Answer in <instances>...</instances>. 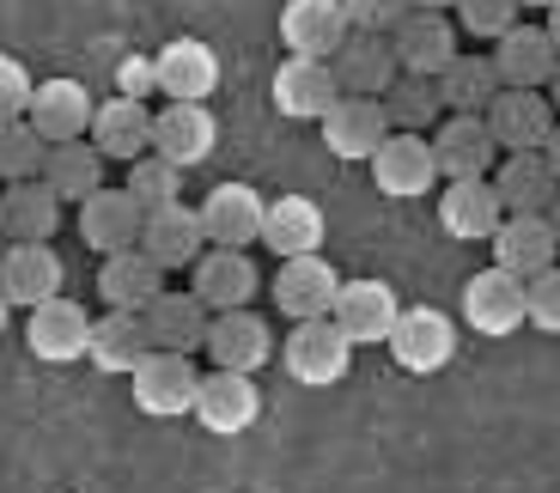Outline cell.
Returning <instances> with one entry per match:
<instances>
[{"instance_id": "cell-1", "label": "cell", "mask_w": 560, "mask_h": 493, "mask_svg": "<svg viewBox=\"0 0 560 493\" xmlns=\"http://www.w3.org/2000/svg\"><path fill=\"white\" fill-rule=\"evenodd\" d=\"M135 409L153 414V421H177V414H196V390H201V372L189 353L177 348H153L135 372Z\"/></svg>"}, {"instance_id": "cell-2", "label": "cell", "mask_w": 560, "mask_h": 493, "mask_svg": "<svg viewBox=\"0 0 560 493\" xmlns=\"http://www.w3.org/2000/svg\"><path fill=\"white\" fill-rule=\"evenodd\" d=\"M293 384H311V390H329V384L348 378V360H353V341L341 336L336 317H299L287 348H280Z\"/></svg>"}, {"instance_id": "cell-3", "label": "cell", "mask_w": 560, "mask_h": 493, "mask_svg": "<svg viewBox=\"0 0 560 493\" xmlns=\"http://www.w3.org/2000/svg\"><path fill=\"white\" fill-rule=\"evenodd\" d=\"M390 360L415 378H433V372L451 366V353H457V324H451L439 305H408L396 310V329H390Z\"/></svg>"}, {"instance_id": "cell-4", "label": "cell", "mask_w": 560, "mask_h": 493, "mask_svg": "<svg viewBox=\"0 0 560 493\" xmlns=\"http://www.w3.org/2000/svg\"><path fill=\"white\" fill-rule=\"evenodd\" d=\"M463 324L476 329V336H518L524 324H530V305H524V281L512 274V268H481V274H469L463 281Z\"/></svg>"}, {"instance_id": "cell-5", "label": "cell", "mask_w": 560, "mask_h": 493, "mask_svg": "<svg viewBox=\"0 0 560 493\" xmlns=\"http://www.w3.org/2000/svg\"><path fill=\"white\" fill-rule=\"evenodd\" d=\"M365 165H372L378 196H390V201H415V196H427V189L439 184L433 141H420L415 128H390V134L378 141V153L365 159Z\"/></svg>"}, {"instance_id": "cell-6", "label": "cell", "mask_w": 560, "mask_h": 493, "mask_svg": "<svg viewBox=\"0 0 560 493\" xmlns=\"http://www.w3.org/2000/svg\"><path fill=\"white\" fill-rule=\"evenodd\" d=\"M25 348L37 353L43 366H73V360H85V348H92V317H85V305L68 293L31 305Z\"/></svg>"}, {"instance_id": "cell-7", "label": "cell", "mask_w": 560, "mask_h": 493, "mask_svg": "<svg viewBox=\"0 0 560 493\" xmlns=\"http://www.w3.org/2000/svg\"><path fill=\"white\" fill-rule=\"evenodd\" d=\"M555 122H560L555 104L536 85H500L488 104V128H493V141H500V153H536L555 134Z\"/></svg>"}, {"instance_id": "cell-8", "label": "cell", "mask_w": 560, "mask_h": 493, "mask_svg": "<svg viewBox=\"0 0 560 493\" xmlns=\"http://www.w3.org/2000/svg\"><path fill=\"white\" fill-rule=\"evenodd\" d=\"M220 146V122H213L208 98H165V110H153V153H165L171 165H201Z\"/></svg>"}, {"instance_id": "cell-9", "label": "cell", "mask_w": 560, "mask_h": 493, "mask_svg": "<svg viewBox=\"0 0 560 493\" xmlns=\"http://www.w3.org/2000/svg\"><path fill=\"white\" fill-rule=\"evenodd\" d=\"M256 414H262V390H256V372H232V366H213L196 390V421L208 433L232 438V433H250Z\"/></svg>"}, {"instance_id": "cell-10", "label": "cell", "mask_w": 560, "mask_h": 493, "mask_svg": "<svg viewBox=\"0 0 560 493\" xmlns=\"http://www.w3.org/2000/svg\"><path fill=\"white\" fill-rule=\"evenodd\" d=\"M329 68H336V85H341V92L384 98V92H390V80L402 73V61H396L390 31H348V37H341V49L329 56Z\"/></svg>"}, {"instance_id": "cell-11", "label": "cell", "mask_w": 560, "mask_h": 493, "mask_svg": "<svg viewBox=\"0 0 560 493\" xmlns=\"http://www.w3.org/2000/svg\"><path fill=\"white\" fill-rule=\"evenodd\" d=\"M505 220V201L493 189V177H451L439 189V226L457 244H488Z\"/></svg>"}, {"instance_id": "cell-12", "label": "cell", "mask_w": 560, "mask_h": 493, "mask_svg": "<svg viewBox=\"0 0 560 493\" xmlns=\"http://www.w3.org/2000/svg\"><path fill=\"white\" fill-rule=\"evenodd\" d=\"M390 134V116H384V98H360V92H341L329 110H323V146L348 165L378 153V141Z\"/></svg>"}, {"instance_id": "cell-13", "label": "cell", "mask_w": 560, "mask_h": 493, "mask_svg": "<svg viewBox=\"0 0 560 493\" xmlns=\"http://www.w3.org/2000/svg\"><path fill=\"white\" fill-rule=\"evenodd\" d=\"M140 250L153 256L159 268H196V256L208 250V232H201V213L189 201H165V208H147L140 220Z\"/></svg>"}, {"instance_id": "cell-14", "label": "cell", "mask_w": 560, "mask_h": 493, "mask_svg": "<svg viewBox=\"0 0 560 493\" xmlns=\"http://www.w3.org/2000/svg\"><path fill=\"white\" fill-rule=\"evenodd\" d=\"M336 293H341V274L323 262V250H305V256H280V274H275V305L287 317H329L336 310Z\"/></svg>"}, {"instance_id": "cell-15", "label": "cell", "mask_w": 560, "mask_h": 493, "mask_svg": "<svg viewBox=\"0 0 560 493\" xmlns=\"http://www.w3.org/2000/svg\"><path fill=\"white\" fill-rule=\"evenodd\" d=\"M341 98L336 68L323 56H287L275 68V110L293 116V122H323V110Z\"/></svg>"}, {"instance_id": "cell-16", "label": "cell", "mask_w": 560, "mask_h": 493, "mask_svg": "<svg viewBox=\"0 0 560 493\" xmlns=\"http://www.w3.org/2000/svg\"><path fill=\"white\" fill-rule=\"evenodd\" d=\"M433 159H439V177H488L493 159H500V141H493L488 116H469V110H451L433 134Z\"/></svg>"}, {"instance_id": "cell-17", "label": "cell", "mask_w": 560, "mask_h": 493, "mask_svg": "<svg viewBox=\"0 0 560 493\" xmlns=\"http://www.w3.org/2000/svg\"><path fill=\"white\" fill-rule=\"evenodd\" d=\"M61 208L68 201L43 177H19V184H0V238L7 244H37V238H56L61 226Z\"/></svg>"}, {"instance_id": "cell-18", "label": "cell", "mask_w": 560, "mask_h": 493, "mask_svg": "<svg viewBox=\"0 0 560 493\" xmlns=\"http://www.w3.org/2000/svg\"><path fill=\"white\" fill-rule=\"evenodd\" d=\"M201 232H208V244H232V250H250V244H262V213L268 201L256 196L250 184H220L208 189V201H201Z\"/></svg>"}, {"instance_id": "cell-19", "label": "cell", "mask_w": 560, "mask_h": 493, "mask_svg": "<svg viewBox=\"0 0 560 493\" xmlns=\"http://www.w3.org/2000/svg\"><path fill=\"white\" fill-rule=\"evenodd\" d=\"M348 7L341 0H287L280 7V43L287 56H336L341 37H348Z\"/></svg>"}, {"instance_id": "cell-20", "label": "cell", "mask_w": 560, "mask_h": 493, "mask_svg": "<svg viewBox=\"0 0 560 493\" xmlns=\"http://www.w3.org/2000/svg\"><path fill=\"white\" fill-rule=\"evenodd\" d=\"M256 286H262L256 262H250L244 250H232V244H213V250L196 256V286H189V293H196L208 310H238V305H250Z\"/></svg>"}, {"instance_id": "cell-21", "label": "cell", "mask_w": 560, "mask_h": 493, "mask_svg": "<svg viewBox=\"0 0 560 493\" xmlns=\"http://www.w3.org/2000/svg\"><path fill=\"white\" fill-rule=\"evenodd\" d=\"M493 68H500L505 85H536L548 92V80L560 73V49L548 37V25H512L505 37H493Z\"/></svg>"}, {"instance_id": "cell-22", "label": "cell", "mask_w": 560, "mask_h": 493, "mask_svg": "<svg viewBox=\"0 0 560 493\" xmlns=\"http://www.w3.org/2000/svg\"><path fill=\"white\" fill-rule=\"evenodd\" d=\"M201 348L213 353V366L262 372V366H268V353H275V336H268V324L256 317L250 305H238V310H213L208 341H201Z\"/></svg>"}, {"instance_id": "cell-23", "label": "cell", "mask_w": 560, "mask_h": 493, "mask_svg": "<svg viewBox=\"0 0 560 493\" xmlns=\"http://www.w3.org/2000/svg\"><path fill=\"white\" fill-rule=\"evenodd\" d=\"M140 220H147V208L128 196V184H122V189H104V184H98L92 196L80 201V238L92 244L98 256L140 244Z\"/></svg>"}, {"instance_id": "cell-24", "label": "cell", "mask_w": 560, "mask_h": 493, "mask_svg": "<svg viewBox=\"0 0 560 493\" xmlns=\"http://www.w3.org/2000/svg\"><path fill=\"white\" fill-rule=\"evenodd\" d=\"M488 244H493V262L512 268L518 281L555 268V256H560V238H555V226H548V213H505Z\"/></svg>"}, {"instance_id": "cell-25", "label": "cell", "mask_w": 560, "mask_h": 493, "mask_svg": "<svg viewBox=\"0 0 560 493\" xmlns=\"http://www.w3.org/2000/svg\"><path fill=\"white\" fill-rule=\"evenodd\" d=\"M61 281H68V268H61V256L49 250V238L37 244H7L0 250V286H7V298L13 305H43V298H56Z\"/></svg>"}, {"instance_id": "cell-26", "label": "cell", "mask_w": 560, "mask_h": 493, "mask_svg": "<svg viewBox=\"0 0 560 493\" xmlns=\"http://www.w3.org/2000/svg\"><path fill=\"white\" fill-rule=\"evenodd\" d=\"M396 293L384 281H341V293H336V317L341 324V336L353 341V348H372V341H390V329H396Z\"/></svg>"}, {"instance_id": "cell-27", "label": "cell", "mask_w": 560, "mask_h": 493, "mask_svg": "<svg viewBox=\"0 0 560 493\" xmlns=\"http://www.w3.org/2000/svg\"><path fill=\"white\" fill-rule=\"evenodd\" d=\"M92 146H98L104 159H140L153 153V110H147V98H128V92H116L110 104H98L92 110Z\"/></svg>"}, {"instance_id": "cell-28", "label": "cell", "mask_w": 560, "mask_h": 493, "mask_svg": "<svg viewBox=\"0 0 560 493\" xmlns=\"http://www.w3.org/2000/svg\"><path fill=\"white\" fill-rule=\"evenodd\" d=\"M396 43V61H402L408 73H445V61L457 56V31H451L445 13H433V7H408V19L390 31Z\"/></svg>"}, {"instance_id": "cell-29", "label": "cell", "mask_w": 560, "mask_h": 493, "mask_svg": "<svg viewBox=\"0 0 560 493\" xmlns=\"http://www.w3.org/2000/svg\"><path fill=\"white\" fill-rule=\"evenodd\" d=\"M153 353V336H147V317L140 310H104L98 324H92V348H85V360L98 372H110V378H128V372L140 366Z\"/></svg>"}, {"instance_id": "cell-30", "label": "cell", "mask_w": 560, "mask_h": 493, "mask_svg": "<svg viewBox=\"0 0 560 493\" xmlns=\"http://www.w3.org/2000/svg\"><path fill=\"white\" fill-rule=\"evenodd\" d=\"M98 293H104V305H116V310H147L159 293H165V268L140 250V244L110 250L104 268H98Z\"/></svg>"}, {"instance_id": "cell-31", "label": "cell", "mask_w": 560, "mask_h": 493, "mask_svg": "<svg viewBox=\"0 0 560 493\" xmlns=\"http://www.w3.org/2000/svg\"><path fill=\"white\" fill-rule=\"evenodd\" d=\"M92 92H85L80 80H43L37 92H31V128H37L43 141H80L85 128H92Z\"/></svg>"}, {"instance_id": "cell-32", "label": "cell", "mask_w": 560, "mask_h": 493, "mask_svg": "<svg viewBox=\"0 0 560 493\" xmlns=\"http://www.w3.org/2000/svg\"><path fill=\"white\" fill-rule=\"evenodd\" d=\"M153 68H159V92L165 98H213V85H220V56L196 37L165 43L153 56Z\"/></svg>"}, {"instance_id": "cell-33", "label": "cell", "mask_w": 560, "mask_h": 493, "mask_svg": "<svg viewBox=\"0 0 560 493\" xmlns=\"http://www.w3.org/2000/svg\"><path fill=\"white\" fill-rule=\"evenodd\" d=\"M140 317H147L153 348H177V353H196L201 341H208V324H213V310L201 305L196 293H171V286L140 310Z\"/></svg>"}, {"instance_id": "cell-34", "label": "cell", "mask_w": 560, "mask_h": 493, "mask_svg": "<svg viewBox=\"0 0 560 493\" xmlns=\"http://www.w3.org/2000/svg\"><path fill=\"white\" fill-rule=\"evenodd\" d=\"M493 189H500L505 213H548L560 177L548 171L542 146H536V153H505V165L493 171Z\"/></svg>"}, {"instance_id": "cell-35", "label": "cell", "mask_w": 560, "mask_h": 493, "mask_svg": "<svg viewBox=\"0 0 560 493\" xmlns=\"http://www.w3.org/2000/svg\"><path fill=\"white\" fill-rule=\"evenodd\" d=\"M262 244L275 256H305V250H323V208L311 196H280L268 201L262 213Z\"/></svg>"}, {"instance_id": "cell-36", "label": "cell", "mask_w": 560, "mask_h": 493, "mask_svg": "<svg viewBox=\"0 0 560 493\" xmlns=\"http://www.w3.org/2000/svg\"><path fill=\"white\" fill-rule=\"evenodd\" d=\"M104 165H110V159L92 146V134H80V141H49V159H43V184L56 189L61 201H85L92 189L104 184Z\"/></svg>"}, {"instance_id": "cell-37", "label": "cell", "mask_w": 560, "mask_h": 493, "mask_svg": "<svg viewBox=\"0 0 560 493\" xmlns=\"http://www.w3.org/2000/svg\"><path fill=\"white\" fill-rule=\"evenodd\" d=\"M500 68H493V56H451L445 73H439V98H445V110H469V116H488L493 92H500Z\"/></svg>"}, {"instance_id": "cell-38", "label": "cell", "mask_w": 560, "mask_h": 493, "mask_svg": "<svg viewBox=\"0 0 560 493\" xmlns=\"http://www.w3.org/2000/svg\"><path fill=\"white\" fill-rule=\"evenodd\" d=\"M439 110H445V98H439V80L433 73H396L390 92H384V116H390V128H415V134H427V128L439 122Z\"/></svg>"}, {"instance_id": "cell-39", "label": "cell", "mask_w": 560, "mask_h": 493, "mask_svg": "<svg viewBox=\"0 0 560 493\" xmlns=\"http://www.w3.org/2000/svg\"><path fill=\"white\" fill-rule=\"evenodd\" d=\"M43 159H49V141L31 128V116H7L0 122V184L43 177Z\"/></svg>"}, {"instance_id": "cell-40", "label": "cell", "mask_w": 560, "mask_h": 493, "mask_svg": "<svg viewBox=\"0 0 560 493\" xmlns=\"http://www.w3.org/2000/svg\"><path fill=\"white\" fill-rule=\"evenodd\" d=\"M128 196L140 208H165V201L183 196V165H171L165 153H140L128 159Z\"/></svg>"}, {"instance_id": "cell-41", "label": "cell", "mask_w": 560, "mask_h": 493, "mask_svg": "<svg viewBox=\"0 0 560 493\" xmlns=\"http://www.w3.org/2000/svg\"><path fill=\"white\" fill-rule=\"evenodd\" d=\"M518 13H524V0H457L463 31H469V37H481V43L505 37V31L518 25Z\"/></svg>"}, {"instance_id": "cell-42", "label": "cell", "mask_w": 560, "mask_h": 493, "mask_svg": "<svg viewBox=\"0 0 560 493\" xmlns=\"http://www.w3.org/2000/svg\"><path fill=\"white\" fill-rule=\"evenodd\" d=\"M524 305H530V324L542 336H560V262L524 281Z\"/></svg>"}, {"instance_id": "cell-43", "label": "cell", "mask_w": 560, "mask_h": 493, "mask_svg": "<svg viewBox=\"0 0 560 493\" xmlns=\"http://www.w3.org/2000/svg\"><path fill=\"white\" fill-rule=\"evenodd\" d=\"M31 92H37V80H31L25 61L0 56V122H7V116H25L31 110Z\"/></svg>"}, {"instance_id": "cell-44", "label": "cell", "mask_w": 560, "mask_h": 493, "mask_svg": "<svg viewBox=\"0 0 560 493\" xmlns=\"http://www.w3.org/2000/svg\"><path fill=\"white\" fill-rule=\"evenodd\" d=\"M341 7H348V25L353 31H396L415 0H341Z\"/></svg>"}, {"instance_id": "cell-45", "label": "cell", "mask_w": 560, "mask_h": 493, "mask_svg": "<svg viewBox=\"0 0 560 493\" xmlns=\"http://www.w3.org/2000/svg\"><path fill=\"white\" fill-rule=\"evenodd\" d=\"M116 92H128V98H147V92H159L153 56H122V68H116Z\"/></svg>"}, {"instance_id": "cell-46", "label": "cell", "mask_w": 560, "mask_h": 493, "mask_svg": "<svg viewBox=\"0 0 560 493\" xmlns=\"http://www.w3.org/2000/svg\"><path fill=\"white\" fill-rule=\"evenodd\" d=\"M542 159H548V171H555V177H560V122H555V134H548V141H542Z\"/></svg>"}, {"instance_id": "cell-47", "label": "cell", "mask_w": 560, "mask_h": 493, "mask_svg": "<svg viewBox=\"0 0 560 493\" xmlns=\"http://www.w3.org/2000/svg\"><path fill=\"white\" fill-rule=\"evenodd\" d=\"M7 324H13V298H7V286H0V336H7Z\"/></svg>"}, {"instance_id": "cell-48", "label": "cell", "mask_w": 560, "mask_h": 493, "mask_svg": "<svg viewBox=\"0 0 560 493\" xmlns=\"http://www.w3.org/2000/svg\"><path fill=\"white\" fill-rule=\"evenodd\" d=\"M548 37H555V49H560V0L548 7Z\"/></svg>"}, {"instance_id": "cell-49", "label": "cell", "mask_w": 560, "mask_h": 493, "mask_svg": "<svg viewBox=\"0 0 560 493\" xmlns=\"http://www.w3.org/2000/svg\"><path fill=\"white\" fill-rule=\"evenodd\" d=\"M548 226H555V238H560V189H555V201H548Z\"/></svg>"}, {"instance_id": "cell-50", "label": "cell", "mask_w": 560, "mask_h": 493, "mask_svg": "<svg viewBox=\"0 0 560 493\" xmlns=\"http://www.w3.org/2000/svg\"><path fill=\"white\" fill-rule=\"evenodd\" d=\"M415 7H433V13H451V7H457V0H415Z\"/></svg>"}, {"instance_id": "cell-51", "label": "cell", "mask_w": 560, "mask_h": 493, "mask_svg": "<svg viewBox=\"0 0 560 493\" xmlns=\"http://www.w3.org/2000/svg\"><path fill=\"white\" fill-rule=\"evenodd\" d=\"M548 104H555V116H560V73L548 80Z\"/></svg>"}, {"instance_id": "cell-52", "label": "cell", "mask_w": 560, "mask_h": 493, "mask_svg": "<svg viewBox=\"0 0 560 493\" xmlns=\"http://www.w3.org/2000/svg\"><path fill=\"white\" fill-rule=\"evenodd\" d=\"M524 7H542V13H548V7H555V0H524Z\"/></svg>"}, {"instance_id": "cell-53", "label": "cell", "mask_w": 560, "mask_h": 493, "mask_svg": "<svg viewBox=\"0 0 560 493\" xmlns=\"http://www.w3.org/2000/svg\"><path fill=\"white\" fill-rule=\"evenodd\" d=\"M0 250H7V238H0Z\"/></svg>"}]
</instances>
